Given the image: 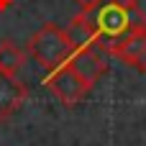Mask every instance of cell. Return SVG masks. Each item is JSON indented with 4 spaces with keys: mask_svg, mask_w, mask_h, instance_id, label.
Listing matches in <instances>:
<instances>
[{
    "mask_svg": "<svg viewBox=\"0 0 146 146\" xmlns=\"http://www.w3.org/2000/svg\"><path fill=\"white\" fill-rule=\"evenodd\" d=\"M23 64H26V51L18 49L13 41H3L0 44V72L15 74Z\"/></svg>",
    "mask_w": 146,
    "mask_h": 146,
    "instance_id": "ba28073f",
    "label": "cell"
},
{
    "mask_svg": "<svg viewBox=\"0 0 146 146\" xmlns=\"http://www.w3.org/2000/svg\"><path fill=\"white\" fill-rule=\"evenodd\" d=\"M64 33L72 44L74 51L80 49H87V46H95V31H92V23L85 13H77L67 26H64Z\"/></svg>",
    "mask_w": 146,
    "mask_h": 146,
    "instance_id": "52a82bcc",
    "label": "cell"
},
{
    "mask_svg": "<svg viewBox=\"0 0 146 146\" xmlns=\"http://www.w3.org/2000/svg\"><path fill=\"white\" fill-rule=\"evenodd\" d=\"M28 98V87L15 77L0 72V121H8Z\"/></svg>",
    "mask_w": 146,
    "mask_h": 146,
    "instance_id": "5b68a950",
    "label": "cell"
},
{
    "mask_svg": "<svg viewBox=\"0 0 146 146\" xmlns=\"http://www.w3.org/2000/svg\"><path fill=\"white\" fill-rule=\"evenodd\" d=\"M67 64L77 72V77H80L90 90L98 85V80H100V77L105 74V69H108L105 51H100L98 46H87V49L74 51V54H72V59H69Z\"/></svg>",
    "mask_w": 146,
    "mask_h": 146,
    "instance_id": "277c9868",
    "label": "cell"
},
{
    "mask_svg": "<svg viewBox=\"0 0 146 146\" xmlns=\"http://www.w3.org/2000/svg\"><path fill=\"white\" fill-rule=\"evenodd\" d=\"M110 54L115 59H121L123 64H128V67H133L139 72H146V31H139V33L128 36Z\"/></svg>",
    "mask_w": 146,
    "mask_h": 146,
    "instance_id": "8992f818",
    "label": "cell"
},
{
    "mask_svg": "<svg viewBox=\"0 0 146 146\" xmlns=\"http://www.w3.org/2000/svg\"><path fill=\"white\" fill-rule=\"evenodd\" d=\"M46 87H49V92H51L62 105H67V108H74V105L82 103V98L90 92V87L77 77V72H74L69 64H64V67H59V69H51L49 77H46Z\"/></svg>",
    "mask_w": 146,
    "mask_h": 146,
    "instance_id": "3957f363",
    "label": "cell"
},
{
    "mask_svg": "<svg viewBox=\"0 0 146 146\" xmlns=\"http://www.w3.org/2000/svg\"><path fill=\"white\" fill-rule=\"evenodd\" d=\"M95 31V46L110 54L128 36L146 31V13L139 0H100L95 8L82 10Z\"/></svg>",
    "mask_w": 146,
    "mask_h": 146,
    "instance_id": "6da1fadb",
    "label": "cell"
},
{
    "mask_svg": "<svg viewBox=\"0 0 146 146\" xmlns=\"http://www.w3.org/2000/svg\"><path fill=\"white\" fill-rule=\"evenodd\" d=\"M28 54H31V59L38 67H44V69L51 72V69L64 67L72 59L74 49H72L64 28H59L56 23H44L28 38Z\"/></svg>",
    "mask_w": 146,
    "mask_h": 146,
    "instance_id": "7a4b0ae2",
    "label": "cell"
},
{
    "mask_svg": "<svg viewBox=\"0 0 146 146\" xmlns=\"http://www.w3.org/2000/svg\"><path fill=\"white\" fill-rule=\"evenodd\" d=\"M72 3H74V5H80L82 10H90V8H95L100 0H72Z\"/></svg>",
    "mask_w": 146,
    "mask_h": 146,
    "instance_id": "9c48e42d",
    "label": "cell"
}]
</instances>
